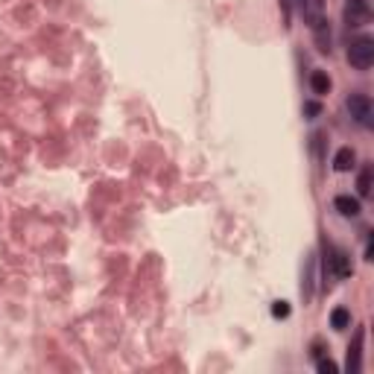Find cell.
<instances>
[{"label":"cell","instance_id":"1","mask_svg":"<svg viewBox=\"0 0 374 374\" xmlns=\"http://www.w3.org/2000/svg\"><path fill=\"white\" fill-rule=\"evenodd\" d=\"M348 62H351V68H357V70H368V68L374 65V38H368V36L354 38V41L348 44Z\"/></svg>","mask_w":374,"mask_h":374},{"label":"cell","instance_id":"2","mask_svg":"<svg viewBox=\"0 0 374 374\" xmlns=\"http://www.w3.org/2000/svg\"><path fill=\"white\" fill-rule=\"evenodd\" d=\"M345 105H348V114L354 117V123H360L363 129L374 126V102L368 94H351L345 100Z\"/></svg>","mask_w":374,"mask_h":374},{"label":"cell","instance_id":"3","mask_svg":"<svg viewBox=\"0 0 374 374\" xmlns=\"http://www.w3.org/2000/svg\"><path fill=\"white\" fill-rule=\"evenodd\" d=\"M363 342H365V328H357L354 339L348 345V360H345V371H348V374H360L363 371Z\"/></svg>","mask_w":374,"mask_h":374},{"label":"cell","instance_id":"4","mask_svg":"<svg viewBox=\"0 0 374 374\" xmlns=\"http://www.w3.org/2000/svg\"><path fill=\"white\" fill-rule=\"evenodd\" d=\"M371 21V9L365 0H351L348 6H345V23H348V30L351 26H363Z\"/></svg>","mask_w":374,"mask_h":374},{"label":"cell","instance_id":"5","mask_svg":"<svg viewBox=\"0 0 374 374\" xmlns=\"http://www.w3.org/2000/svg\"><path fill=\"white\" fill-rule=\"evenodd\" d=\"M310 30H313L316 47L322 50V53H331V44H333V33H331V23H328V18H319L316 23H310Z\"/></svg>","mask_w":374,"mask_h":374},{"label":"cell","instance_id":"6","mask_svg":"<svg viewBox=\"0 0 374 374\" xmlns=\"http://www.w3.org/2000/svg\"><path fill=\"white\" fill-rule=\"evenodd\" d=\"M325 9H328V0H301V12H304L307 26L316 23L319 18H325Z\"/></svg>","mask_w":374,"mask_h":374},{"label":"cell","instance_id":"7","mask_svg":"<svg viewBox=\"0 0 374 374\" xmlns=\"http://www.w3.org/2000/svg\"><path fill=\"white\" fill-rule=\"evenodd\" d=\"M354 164H357V152H354L351 146H342V149L333 155V170H336V173H348Z\"/></svg>","mask_w":374,"mask_h":374},{"label":"cell","instance_id":"8","mask_svg":"<svg viewBox=\"0 0 374 374\" xmlns=\"http://www.w3.org/2000/svg\"><path fill=\"white\" fill-rule=\"evenodd\" d=\"M333 208L342 213V217H348V220H354V217H360V199H354V196H336L333 199Z\"/></svg>","mask_w":374,"mask_h":374},{"label":"cell","instance_id":"9","mask_svg":"<svg viewBox=\"0 0 374 374\" xmlns=\"http://www.w3.org/2000/svg\"><path fill=\"white\" fill-rule=\"evenodd\" d=\"M310 88H313L316 97L331 94V76H328L325 70H313V73H310Z\"/></svg>","mask_w":374,"mask_h":374},{"label":"cell","instance_id":"10","mask_svg":"<svg viewBox=\"0 0 374 374\" xmlns=\"http://www.w3.org/2000/svg\"><path fill=\"white\" fill-rule=\"evenodd\" d=\"M371 187H374V170H371V167H363V170H360V178H357V193H360V196H371Z\"/></svg>","mask_w":374,"mask_h":374},{"label":"cell","instance_id":"11","mask_svg":"<svg viewBox=\"0 0 374 374\" xmlns=\"http://www.w3.org/2000/svg\"><path fill=\"white\" fill-rule=\"evenodd\" d=\"M331 328L333 331H345V328H351V313L345 310V307H336L331 313Z\"/></svg>","mask_w":374,"mask_h":374},{"label":"cell","instance_id":"12","mask_svg":"<svg viewBox=\"0 0 374 374\" xmlns=\"http://www.w3.org/2000/svg\"><path fill=\"white\" fill-rule=\"evenodd\" d=\"M313 257L304 263V281H301V296H304V301H310V296H313Z\"/></svg>","mask_w":374,"mask_h":374},{"label":"cell","instance_id":"13","mask_svg":"<svg viewBox=\"0 0 374 374\" xmlns=\"http://www.w3.org/2000/svg\"><path fill=\"white\" fill-rule=\"evenodd\" d=\"M325 144H328V135H325V132H313V152H316V158L325 155Z\"/></svg>","mask_w":374,"mask_h":374},{"label":"cell","instance_id":"14","mask_svg":"<svg viewBox=\"0 0 374 374\" xmlns=\"http://www.w3.org/2000/svg\"><path fill=\"white\" fill-rule=\"evenodd\" d=\"M316 368H319V374H336V371H339V365H336L331 357H328V360L319 357V360H316Z\"/></svg>","mask_w":374,"mask_h":374},{"label":"cell","instance_id":"15","mask_svg":"<svg viewBox=\"0 0 374 374\" xmlns=\"http://www.w3.org/2000/svg\"><path fill=\"white\" fill-rule=\"evenodd\" d=\"M319 114H322V105H319V102H304V117L307 120H313V117H319Z\"/></svg>","mask_w":374,"mask_h":374},{"label":"cell","instance_id":"16","mask_svg":"<svg viewBox=\"0 0 374 374\" xmlns=\"http://www.w3.org/2000/svg\"><path fill=\"white\" fill-rule=\"evenodd\" d=\"M272 316H275V319H287V316H289V304H287V301H275Z\"/></svg>","mask_w":374,"mask_h":374}]
</instances>
